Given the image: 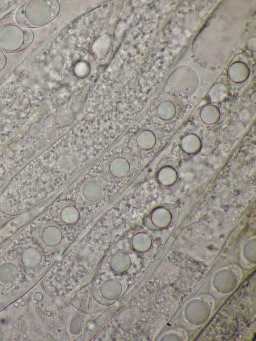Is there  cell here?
<instances>
[{"instance_id": "9a60e30c", "label": "cell", "mask_w": 256, "mask_h": 341, "mask_svg": "<svg viewBox=\"0 0 256 341\" xmlns=\"http://www.w3.org/2000/svg\"><path fill=\"white\" fill-rule=\"evenodd\" d=\"M7 62L6 58L4 54L0 52V71L3 70Z\"/></svg>"}, {"instance_id": "7c38bea8", "label": "cell", "mask_w": 256, "mask_h": 341, "mask_svg": "<svg viewBox=\"0 0 256 341\" xmlns=\"http://www.w3.org/2000/svg\"><path fill=\"white\" fill-rule=\"evenodd\" d=\"M158 178L160 182L164 185L172 184L177 180L176 170L170 166H164L159 170Z\"/></svg>"}, {"instance_id": "52a82bcc", "label": "cell", "mask_w": 256, "mask_h": 341, "mask_svg": "<svg viewBox=\"0 0 256 341\" xmlns=\"http://www.w3.org/2000/svg\"><path fill=\"white\" fill-rule=\"evenodd\" d=\"M134 264L132 252L125 250H118L112 253L108 265L114 274H124L132 270Z\"/></svg>"}, {"instance_id": "4fadbf2b", "label": "cell", "mask_w": 256, "mask_h": 341, "mask_svg": "<svg viewBox=\"0 0 256 341\" xmlns=\"http://www.w3.org/2000/svg\"><path fill=\"white\" fill-rule=\"evenodd\" d=\"M216 108L208 107L204 108L200 114V119L203 124L212 126L218 123L220 118L219 112Z\"/></svg>"}, {"instance_id": "6da1fadb", "label": "cell", "mask_w": 256, "mask_h": 341, "mask_svg": "<svg viewBox=\"0 0 256 341\" xmlns=\"http://www.w3.org/2000/svg\"><path fill=\"white\" fill-rule=\"evenodd\" d=\"M128 282L126 277L106 274L94 284L92 294L94 301L100 306H108L114 304L126 292Z\"/></svg>"}, {"instance_id": "ba28073f", "label": "cell", "mask_w": 256, "mask_h": 341, "mask_svg": "<svg viewBox=\"0 0 256 341\" xmlns=\"http://www.w3.org/2000/svg\"><path fill=\"white\" fill-rule=\"evenodd\" d=\"M132 165L130 160L124 156H118L112 159L107 166L108 174L112 178L120 180L130 173Z\"/></svg>"}, {"instance_id": "5b68a950", "label": "cell", "mask_w": 256, "mask_h": 341, "mask_svg": "<svg viewBox=\"0 0 256 341\" xmlns=\"http://www.w3.org/2000/svg\"><path fill=\"white\" fill-rule=\"evenodd\" d=\"M104 184L98 179H90L80 186L76 194V202L82 206H92L102 202L108 194Z\"/></svg>"}, {"instance_id": "8fae6325", "label": "cell", "mask_w": 256, "mask_h": 341, "mask_svg": "<svg viewBox=\"0 0 256 341\" xmlns=\"http://www.w3.org/2000/svg\"><path fill=\"white\" fill-rule=\"evenodd\" d=\"M136 142L138 148L145 151L153 149L158 143L157 134L152 130H146L138 136Z\"/></svg>"}, {"instance_id": "3957f363", "label": "cell", "mask_w": 256, "mask_h": 341, "mask_svg": "<svg viewBox=\"0 0 256 341\" xmlns=\"http://www.w3.org/2000/svg\"><path fill=\"white\" fill-rule=\"evenodd\" d=\"M31 30L18 24H8L0 26V52L14 53L22 51L33 42Z\"/></svg>"}, {"instance_id": "8992f818", "label": "cell", "mask_w": 256, "mask_h": 341, "mask_svg": "<svg viewBox=\"0 0 256 341\" xmlns=\"http://www.w3.org/2000/svg\"><path fill=\"white\" fill-rule=\"evenodd\" d=\"M81 206L70 200L60 202L54 211V216L61 224L72 226L80 224L84 218Z\"/></svg>"}, {"instance_id": "277c9868", "label": "cell", "mask_w": 256, "mask_h": 341, "mask_svg": "<svg viewBox=\"0 0 256 341\" xmlns=\"http://www.w3.org/2000/svg\"><path fill=\"white\" fill-rule=\"evenodd\" d=\"M38 228L40 241L47 249L53 252H61L68 246V238L60 224L44 222L40 224Z\"/></svg>"}, {"instance_id": "9c48e42d", "label": "cell", "mask_w": 256, "mask_h": 341, "mask_svg": "<svg viewBox=\"0 0 256 341\" xmlns=\"http://www.w3.org/2000/svg\"><path fill=\"white\" fill-rule=\"evenodd\" d=\"M128 242L132 250L139 255L144 254L150 249V238L142 231L132 232L128 236Z\"/></svg>"}, {"instance_id": "5bb4252c", "label": "cell", "mask_w": 256, "mask_h": 341, "mask_svg": "<svg viewBox=\"0 0 256 341\" xmlns=\"http://www.w3.org/2000/svg\"><path fill=\"white\" fill-rule=\"evenodd\" d=\"M158 115L160 119L165 121L172 120L176 115L174 106L170 103L162 104L158 110Z\"/></svg>"}, {"instance_id": "30bf717a", "label": "cell", "mask_w": 256, "mask_h": 341, "mask_svg": "<svg viewBox=\"0 0 256 341\" xmlns=\"http://www.w3.org/2000/svg\"><path fill=\"white\" fill-rule=\"evenodd\" d=\"M180 147L187 154H194L201 148L202 142L200 136L194 133L184 135L181 139Z\"/></svg>"}, {"instance_id": "7a4b0ae2", "label": "cell", "mask_w": 256, "mask_h": 341, "mask_svg": "<svg viewBox=\"0 0 256 341\" xmlns=\"http://www.w3.org/2000/svg\"><path fill=\"white\" fill-rule=\"evenodd\" d=\"M52 3L46 0H28L16 14L18 24L27 28H36L48 23L53 16Z\"/></svg>"}]
</instances>
